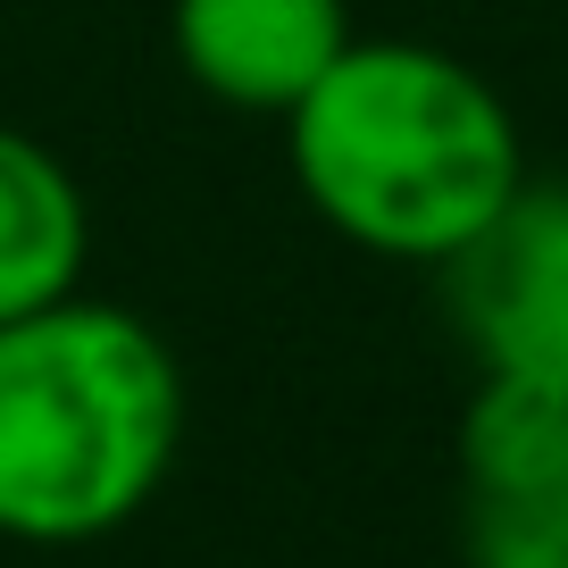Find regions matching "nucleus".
<instances>
[{
	"mask_svg": "<svg viewBox=\"0 0 568 568\" xmlns=\"http://www.w3.org/2000/svg\"><path fill=\"white\" fill-rule=\"evenodd\" d=\"M184 452V368L142 310L68 293L0 326V544L134 527Z\"/></svg>",
	"mask_w": 568,
	"mask_h": 568,
	"instance_id": "2",
	"label": "nucleus"
},
{
	"mask_svg": "<svg viewBox=\"0 0 568 568\" xmlns=\"http://www.w3.org/2000/svg\"><path fill=\"white\" fill-rule=\"evenodd\" d=\"M444 302L477 376L568 393V184L527 176L518 201L444 267Z\"/></svg>",
	"mask_w": 568,
	"mask_h": 568,
	"instance_id": "4",
	"label": "nucleus"
},
{
	"mask_svg": "<svg viewBox=\"0 0 568 568\" xmlns=\"http://www.w3.org/2000/svg\"><path fill=\"white\" fill-rule=\"evenodd\" d=\"M452 468L468 568H568V393L477 376Z\"/></svg>",
	"mask_w": 568,
	"mask_h": 568,
	"instance_id": "3",
	"label": "nucleus"
},
{
	"mask_svg": "<svg viewBox=\"0 0 568 568\" xmlns=\"http://www.w3.org/2000/svg\"><path fill=\"white\" fill-rule=\"evenodd\" d=\"M343 0H168V51L184 84L243 118H284L343 51H352Z\"/></svg>",
	"mask_w": 568,
	"mask_h": 568,
	"instance_id": "5",
	"label": "nucleus"
},
{
	"mask_svg": "<svg viewBox=\"0 0 568 568\" xmlns=\"http://www.w3.org/2000/svg\"><path fill=\"white\" fill-rule=\"evenodd\" d=\"M92 201L42 134L0 118V326L84 293Z\"/></svg>",
	"mask_w": 568,
	"mask_h": 568,
	"instance_id": "6",
	"label": "nucleus"
},
{
	"mask_svg": "<svg viewBox=\"0 0 568 568\" xmlns=\"http://www.w3.org/2000/svg\"><path fill=\"white\" fill-rule=\"evenodd\" d=\"M276 125L310 217L393 267L444 276L527 184L501 84L418 34H352Z\"/></svg>",
	"mask_w": 568,
	"mask_h": 568,
	"instance_id": "1",
	"label": "nucleus"
}]
</instances>
